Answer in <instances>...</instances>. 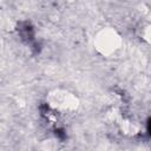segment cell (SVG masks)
<instances>
[{
    "label": "cell",
    "mask_w": 151,
    "mask_h": 151,
    "mask_svg": "<svg viewBox=\"0 0 151 151\" xmlns=\"http://www.w3.org/2000/svg\"><path fill=\"white\" fill-rule=\"evenodd\" d=\"M94 45H96V48L98 50V52H100L104 55H110L116 50L119 48L120 38L116 31L106 28L98 33Z\"/></svg>",
    "instance_id": "cell-2"
},
{
    "label": "cell",
    "mask_w": 151,
    "mask_h": 151,
    "mask_svg": "<svg viewBox=\"0 0 151 151\" xmlns=\"http://www.w3.org/2000/svg\"><path fill=\"white\" fill-rule=\"evenodd\" d=\"M47 103L51 109L61 113L73 112L77 110L79 105L78 98L73 93H70L67 91H61V90H55L51 92L48 94Z\"/></svg>",
    "instance_id": "cell-1"
}]
</instances>
